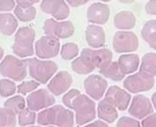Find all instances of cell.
I'll use <instances>...</instances> for the list:
<instances>
[{"mask_svg": "<svg viewBox=\"0 0 156 127\" xmlns=\"http://www.w3.org/2000/svg\"><path fill=\"white\" fill-rule=\"evenodd\" d=\"M43 31L47 36L57 39H66L74 32V26L71 21H57L53 19H48L44 21Z\"/></svg>", "mask_w": 156, "mask_h": 127, "instance_id": "7", "label": "cell"}, {"mask_svg": "<svg viewBox=\"0 0 156 127\" xmlns=\"http://www.w3.org/2000/svg\"><path fill=\"white\" fill-rule=\"evenodd\" d=\"M140 71L152 77L156 76V53H148L143 55L141 58Z\"/></svg>", "mask_w": 156, "mask_h": 127, "instance_id": "25", "label": "cell"}, {"mask_svg": "<svg viewBox=\"0 0 156 127\" xmlns=\"http://www.w3.org/2000/svg\"><path fill=\"white\" fill-rule=\"evenodd\" d=\"M100 1H103V2H109L111 0H100Z\"/></svg>", "mask_w": 156, "mask_h": 127, "instance_id": "44", "label": "cell"}, {"mask_svg": "<svg viewBox=\"0 0 156 127\" xmlns=\"http://www.w3.org/2000/svg\"><path fill=\"white\" fill-rule=\"evenodd\" d=\"M29 127H41V126H32V125H30V126H29Z\"/></svg>", "mask_w": 156, "mask_h": 127, "instance_id": "45", "label": "cell"}, {"mask_svg": "<svg viewBox=\"0 0 156 127\" xmlns=\"http://www.w3.org/2000/svg\"><path fill=\"white\" fill-rule=\"evenodd\" d=\"M16 84L11 79H1L0 80V95L2 97L8 98L12 96L16 92Z\"/></svg>", "mask_w": 156, "mask_h": 127, "instance_id": "32", "label": "cell"}, {"mask_svg": "<svg viewBox=\"0 0 156 127\" xmlns=\"http://www.w3.org/2000/svg\"><path fill=\"white\" fill-rule=\"evenodd\" d=\"M41 9L56 20H66L70 15V9L64 0H42Z\"/></svg>", "mask_w": 156, "mask_h": 127, "instance_id": "13", "label": "cell"}, {"mask_svg": "<svg viewBox=\"0 0 156 127\" xmlns=\"http://www.w3.org/2000/svg\"><path fill=\"white\" fill-rule=\"evenodd\" d=\"M60 51L59 39L51 36H43L35 43V53L39 58L50 59L55 57Z\"/></svg>", "mask_w": 156, "mask_h": 127, "instance_id": "11", "label": "cell"}, {"mask_svg": "<svg viewBox=\"0 0 156 127\" xmlns=\"http://www.w3.org/2000/svg\"><path fill=\"white\" fill-rule=\"evenodd\" d=\"M46 127H55V126H46Z\"/></svg>", "mask_w": 156, "mask_h": 127, "instance_id": "46", "label": "cell"}, {"mask_svg": "<svg viewBox=\"0 0 156 127\" xmlns=\"http://www.w3.org/2000/svg\"><path fill=\"white\" fill-rule=\"evenodd\" d=\"M100 74L114 81H120L125 78V74L121 71L118 62H111L108 67L99 70Z\"/></svg>", "mask_w": 156, "mask_h": 127, "instance_id": "24", "label": "cell"}, {"mask_svg": "<svg viewBox=\"0 0 156 127\" xmlns=\"http://www.w3.org/2000/svg\"><path fill=\"white\" fill-rule=\"evenodd\" d=\"M63 104L74 111L75 122L77 125H85L95 120L97 107L93 100L88 96L81 94L78 89H71L62 98Z\"/></svg>", "mask_w": 156, "mask_h": 127, "instance_id": "1", "label": "cell"}, {"mask_svg": "<svg viewBox=\"0 0 156 127\" xmlns=\"http://www.w3.org/2000/svg\"><path fill=\"white\" fill-rule=\"evenodd\" d=\"M14 14L17 19L22 22H29L36 18L37 10L33 6H16Z\"/></svg>", "mask_w": 156, "mask_h": 127, "instance_id": "26", "label": "cell"}, {"mask_svg": "<svg viewBox=\"0 0 156 127\" xmlns=\"http://www.w3.org/2000/svg\"><path fill=\"white\" fill-rule=\"evenodd\" d=\"M16 8V0H0V11L9 12Z\"/></svg>", "mask_w": 156, "mask_h": 127, "instance_id": "35", "label": "cell"}, {"mask_svg": "<svg viewBox=\"0 0 156 127\" xmlns=\"http://www.w3.org/2000/svg\"><path fill=\"white\" fill-rule=\"evenodd\" d=\"M141 37L151 48L156 50V20H151L143 25Z\"/></svg>", "mask_w": 156, "mask_h": 127, "instance_id": "23", "label": "cell"}, {"mask_svg": "<svg viewBox=\"0 0 156 127\" xmlns=\"http://www.w3.org/2000/svg\"><path fill=\"white\" fill-rule=\"evenodd\" d=\"M114 25L117 29L124 31L130 30L136 25V17L131 11H120L114 17Z\"/></svg>", "mask_w": 156, "mask_h": 127, "instance_id": "21", "label": "cell"}, {"mask_svg": "<svg viewBox=\"0 0 156 127\" xmlns=\"http://www.w3.org/2000/svg\"><path fill=\"white\" fill-rule=\"evenodd\" d=\"M152 102L143 95L133 97L129 108V113L135 119L142 120L153 112Z\"/></svg>", "mask_w": 156, "mask_h": 127, "instance_id": "14", "label": "cell"}, {"mask_svg": "<svg viewBox=\"0 0 156 127\" xmlns=\"http://www.w3.org/2000/svg\"><path fill=\"white\" fill-rule=\"evenodd\" d=\"M98 116L100 120L112 123L118 118V109L114 103L107 97L101 100L98 105Z\"/></svg>", "mask_w": 156, "mask_h": 127, "instance_id": "18", "label": "cell"}, {"mask_svg": "<svg viewBox=\"0 0 156 127\" xmlns=\"http://www.w3.org/2000/svg\"><path fill=\"white\" fill-rule=\"evenodd\" d=\"M79 53V48L77 44L73 42H67L62 46L61 50V56L63 60H72L75 58Z\"/></svg>", "mask_w": 156, "mask_h": 127, "instance_id": "31", "label": "cell"}, {"mask_svg": "<svg viewBox=\"0 0 156 127\" xmlns=\"http://www.w3.org/2000/svg\"><path fill=\"white\" fill-rule=\"evenodd\" d=\"M30 76L40 84H46L58 70L57 64L53 61L29 58L25 60Z\"/></svg>", "mask_w": 156, "mask_h": 127, "instance_id": "3", "label": "cell"}, {"mask_svg": "<svg viewBox=\"0 0 156 127\" xmlns=\"http://www.w3.org/2000/svg\"><path fill=\"white\" fill-rule=\"evenodd\" d=\"M141 127H156V112H152L141 121Z\"/></svg>", "mask_w": 156, "mask_h": 127, "instance_id": "36", "label": "cell"}, {"mask_svg": "<svg viewBox=\"0 0 156 127\" xmlns=\"http://www.w3.org/2000/svg\"><path fill=\"white\" fill-rule=\"evenodd\" d=\"M18 119L20 126H30L37 121V115L35 111L30 110L29 108H25L19 113Z\"/></svg>", "mask_w": 156, "mask_h": 127, "instance_id": "30", "label": "cell"}, {"mask_svg": "<svg viewBox=\"0 0 156 127\" xmlns=\"http://www.w3.org/2000/svg\"><path fill=\"white\" fill-rule=\"evenodd\" d=\"M81 56L85 57L95 69L98 68L100 70L108 67L111 63L113 54L111 51L105 48H99V49L85 48L81 53Z\"/></svg>", "mask_w": 156, "mask_h": 127, "instance_id": "9", "label": "cell"}, {"mask_svg": "<svg viewBox=\"0 0 156 127\" xmlns=\"http://www.w3.org/2000/svg\"><path fill=\"white\" fill-rule=\"evenodd\" d=\"M117 127H141V124L135 118L123 116L119 120Z\"/></svg>", "mask_w": 156, "mask_h": 127, "instance_id": "34", "label": "cell"}, {"mask_svg": "<svg viewBox=\"0 0 156 127\" xmlns=\"http://www.w3.org/2000/svg\"><path fill=\"white\" fill-rule=\"evenodd\" d=\"M35 31L30 27H21L15 34L12 45L13 53L21 58L30 57L34 54Z\"/></svg>", "mask_w": 156, "mask_h": 127, "instance_id": "4", "label": "cell"}, {"mask_svg": "<svg viewBox=\"0 0 156 127\" xmlns=\"http://www.w3.org/2000/svg\"><path fill=\"white\" fill-rule=\"evenodd\" d=\"M139 47V39L132 31H120L115 33L113 38V48L119 53H132Z\"/></svg>", "mask_w": 156, "mask_h": 127, "instance_id": "8", "label": "cell"}, {"mask_svg": "<svg viewBox=\"0 0 156 127\" xmlns=\"http://www.w3.org/2000/svg\"><path fill=\"white\" fill-rule=\"evenodd\" d=\"M26 104H27V102H26L25 99L22 96L18 95V96H14V97L7 100L4 103V107L9 110H11L19 114L22 110H24L26 108Z\"/></svg>", "mask_w": 156, "mask_h": 127, "instance_id": "29", "label": "cell"}, {"mask_svg": "<svg viewBox=\"0 0 156 127\" xmlns=\"http://www.w3.org/2000/svg\"><path fill=\"white\" fill-rule=\"evenodd\" d=\"M151 102H152L153 107H154L155 110H156V92L153 93V95H152V97H151Z\"/></svg>", "mask_w": 156, "mask_h": 127, "instance_id": "41", "label": "cell"}, {"mask_svg": "<svg viewBox=\"0 0 156 127\" xmlns=\"http://www.w3.org/2000/svg\"><path fill=\"white\" fill-rule=\"evenodd\" d=\"M145 11L149 15H156V0H150L146 3Z\"/></svg>", "mask_w": 156, "mask_h": 127, "instance_id": "37", "label": "cell"}, {"mask_svg": "<svg viewBox=\"0 0 156 127\" xmlns=\"http://www.w3.org/2000/svg\"><path fill=\"white\" fill-rule=\"evenodd\" d=\"M154 86V77L143 72H138L129 76L123 82L126 90L131 93L148 91Z\"/></svg>", "mask_w": 156, "mask_h": 127, "instance_id": "6", "label": "cell"}, {"mask_svg": "<svg viewBox=\"0 0 156 127\" xmlns=\"http://www.w3.org/2000/svg\"><path fill=\"white\" fill-rule=\"evenodd\" d=\"M18 28V20L16 17L10 13L0 14V32L6 36L12 35Z\"/></svg>", "mask_w": 156, "mask_h": 127, "instance_id": "22", "label": "cell"}, {"mask_svg": "<svg viewBox=\"0 0 156 127\" xmlns=\"http://www.w3.org/2000/svg\"><path fill=\"white\" fill-rule=\"evenodd\" d=\"M3 56H4V50H3V48L1 46H0V61L2 60Z\"/></svg>", "mask_w": 156, "mask_h": 127, "instance_id": "43", "label": "cell"}, {"mask_svg": "<svg viewBox=\"0 0 156 127\" xmlns=\"http://www.w3.org/2000/svg\"><path fill=\"white\" fill-rule=\"evenodd\" d=\"M119 66L125 75H129L137 71L140 66V57L135 53L122 54L119 60Z\"/></svg>", "mask_w": 156, "mask_h": 127, "instance_id": "20", "label": "cell"}, {"mask_svg": "<svg viewBox=\"0 0 156 127\" xmlns=\"http://www.w3.org/2000/svg\"><path fill=\"white\" fill-rule=\"evenodd\" d=\"M17 113L7 108L0 109V127H15Z\"/></svg>", "mask_w": 156, "mask_h": 127, "instance_id": "28", "label": "cell"}, {"mask_svg": "<svg viewBox=\"0 0 156 127\" xmlns=\"http://www.w3.org/2000/svg\"><path fill=\"white\" fill-rule=\"evenodd\" d=\"M110 16L109 7L104 3H94L88 9L87 17L89 22L95 24H106Z\"/></svg>", "mask_w": 156, "mask_h": 127, "instance_id": "16", "label": "cell"}, {"mask_svg": "<svg viewBox=\"0 0 156 127\" xmlns=\"http://www.w3.org/2000/svg\"><path fill=\"white\" fill-rule=\"evenodd\" d=\"M28 73L25 60H20L13 55H7L0 63V74L14 81H22Z\"/></svg>", "mask_w": 156, "mask_h": 127, "instance_id": "5", "label": "cell"}, {"mask_svg": "<svg viewBox=\"0 0 156 127\" xmlns=\"http://www.w3.org/2000/svg\"><path fill=\"white\" fill-rule=\"evenodd\" d=\"M40 86V83L36 80L24 81L18 86V92L21 95H26L28 93H31L35 91V89Z\"/></svg>", "mask_w": 156, "mask_h": 127, "instance_id": "33", "label": "cell"}, {"mask_svg": "<svg viewBox=\"0 0 156 127\" xmlns=\"http://www.w3.org/2000/svg\"><path fill=\"white\" fill-rule=\"evenodd\" d=\"M119 1L123 3V4H131V3L135 2L136 0H119Z\"/></svg>", "mask_w": 156, "mask_h": 127, "instance_id": "42", "label": "cell"}, {"mask_svg": "<svg viewBox=\"0 0 156 127\" xmlns=\"http://www.w3.org/2000/svg\"><path fill=\"white\" fill-rule=\"evenodd\" d=\"M105 97L108 98L119 111H125L129 107L131 100L130 94L129 92L117 86H111L108 88Z\"/></svg>", "mask_w": 156, "mask_h": 127, "instance_id": "17", "label": "cell"}, {"mask_svg": "<svg viewBox=\"0 0 156 127\" xmlns=\"http://www.w3.org/2000/svg\"><path fill=\"white\" fill-rule=\"evenodd\" d=\"M86 41L93 49H99L104 46L106 42L105 31L98 25H89L86 30Z\"/></svg>", "mask_w": 156, "mask_h": 127, "instance_id": "19", "label": "cell"}, {"mask_svg": "<svg viewBox=\"0 0 156 127\" xmlns=\"http://www.w3.org/2000/svg\"><path fill=\"white\" fill-rule=\"evenodd\" d=\"M55 103L53 95L47 89H41L31 92L27 98V108L33 111H43Z\"/></svg>", "mask_w": 156, "mask_h": 127, "instance_id": "10", "label": "cell"}, {"mask_svg": "<svg viewBox=\"0 0 156 127\" xmlns=\"http://www.w3.org/2000/svg\"><path fill=\"white\" fill-rule=\"evenodd\" d=\"M71 67L73 71L75 73L79 74V75H88L89 73L93 72L95 68L90 65L89 62L83 56H79L75 58L72 64H71Z\"/></svg>", "mask_w": 156, "mask_h": 127, "instance_id": "27", "label": "cell"}, {"mask_svg": "<svg viewBox=\"0 0 156 127\" xmlns=\"http://www.w3.org/2000/svg\"><path fill=\"white\" fill-rule=\"evenodd\" d=\"M73 83L72 76L66 71L57 73L49 82L48 90L54 96H60L65 93Z\"/></svg>", "mask_w": 156, "mask_h": 127, "instance_id": "15", "label": "cell"}, {"mask_svg": "<svg viewBox=\"0 0 156 127\" xmlns=\"http://www.w3.org/2000/svg\"><path fill=\"white\" fill-rule=\"evenodd\" d=\"M41 0H16L18 5L20 6H33L34 4H37Z\"/></svg>", "mask_w": 156, "mask_h": 127, "instance_id": "39", "label": "cell"}, {"mask_svg": "<svg viewBox=\"0 0 156 127\" xmlns=\"http://www.w3.org/2000/svg\"><path fill=\"white\" fill-rule=\"evenodd\" d=\"M37 122L43 126L73 127L74 115L72 111L62 105H55L41 111L37 115Z\"/></svg>", "mask_w": 156, "mask_h": 127, "instance_id": "2", "label": "cell"}, {"mask_svg": "<svg viewBox=\"0 0 156 127\" xmlns=\"http://www.w3.org/2000/svg\"><path fill=\"white\" fill-rule=\"evenodd\" d=\"M67 2L68 5H70L71 7H73V8H78L82 5H85L87 4L89 0H65Z\"/></svg>", "mask_w": 156, "mask_h": 127, "instance_id": "38", "label": "cell"}, {"mask_svg": "<svg viewBox=\"0 0 156 127\" xmlns=\"http://www.w3.org/2000/svg\"><path fill=\"white\" fill-rule=\"evenodd\" d=\"M84 127H108V125L104 121H95V122H89Z\"/></svg>", "mask_w": 156, "mask_h": 127, "instance_id": "40", "label": "cell"}, {"mask_svg": "<svg viewBox=\"0 0 156 127\" xmlns=\"http://www.w3.org/2000/svg\"><path fill=\"white\" fill-rule=\"evenodd\" d=\"M84 89L90 98L99 100L107 92L108 82L101 76L90 75L84 80Z\"/></svg>", "mask_w": 156, "mask_h": 127, "instance_id": "12", "label": "cell"}]
</instances>
